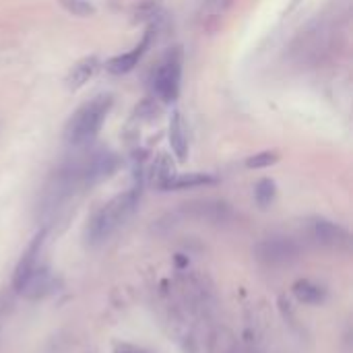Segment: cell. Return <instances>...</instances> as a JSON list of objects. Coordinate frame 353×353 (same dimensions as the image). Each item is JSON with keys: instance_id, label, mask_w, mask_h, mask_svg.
<instances>
[{"instance_id": "6", "label": "cell", "mask_w": 353, "mask_h": 353, "mask_svg": "<svg viewBox=\"0 0 353 353\" xmlns=\"http://www.w3.org/2000/svg\"><path fill=\"white\" fill-rule=\"evenodd\" d=\"M43 238H46V232H39L29 242V246L25 248V252L21 254V259H19V263L14 267V275H12V288L17 292L25 283V279L37 269V259H39V252H41V246H43Z\"/></svg>"}, {"instance_id": "18", "label": "cell", "mask_w": 353, "mask_h": 353, "mask_svg": "<svg viewBox=\"0 0 353 353\" xmlns=\"http://www.w3.org/2000/svg\"><path fill=\"white\" fill-rule=\"evenodd\" d=\"M240 353H263L261 339H259V335H256L252 329H246L244 341H242V345H240Z\"/></svg>"}, {"instance_id": "5", "label": "cell", "mask_w": 353, "mask_h": 353, "mask_svg": "<svg viewBox=\"0 0 353 353\" xmlns=\"http://www.w3.org/2000/svg\"><path fill=\"white\" fill-rule=\"evenodd\" d=\"M310 236L321 246H327L333 250H343L350 246V232L343 225L323 219V217H316L310 221Z\"/></svg>"}, {"instance_id": "19", "label": "cell", "mask_w": 353, "mask_h": 353, "mask_svg": "<svg viewBox=\"0 0 353 353\" xmlns=\"http://www.w3.org/2000/svg\"><path fill=\"white\" fill-rule=\"evenodd\" d=\"M114 353H145L143 350L134 347V345H128V343H120L114 347Z\"/></svg>"}, {"instance_id": "3", "label": "cell", "mask_w": 353, "mask_h": 353, "mask_svg": "<svg viewBox=\"0 0 353 353\" xmlns=\"http://www.w3.org/2000/svg\"><path fill=\"white\" fill-rule=\"evenodd\" d=\"M182 83V54L180 50H172L163 56V60L155 66L151 74V91L163 103H172L180 95Z\"/></svg>"}, {"instance_id": "10", "label": "cell", "mask_w": 353, "mask_h": 353, "mask_svg": "<svg viewBox=\"0 0 353 353\" xmlns=\"http://www.w3.org/2000/svg\"><path fill=\"white\" fill-rule=\"evenodd\" d=\"M207 353H240V343L228 327H215L209 333Z\"/></svg>"}, {"instance_id": "8", "label": "cell", "mask_w": 353, "mask_h": 353, "mask_svg": "<svg viewBox=\"0 0 353 353\" xmlns=\"http://www.w3.org/2000/svg\"><path fill=\"white\" fill-rule=\"evenodd\" d=\"M54 290H56V279H54V275H52L48 269H35V271L25 279V283L19 288L17 294L25 296L27 300H39V298L50 296Z\"/></svg>"}, {"instance_id": "15", "label": "cell", "mask_w": 353, "mask_h": 353, "mask_svg": "<svg viewBox=\"0 0 353 353\" xmlns=\"http://www.w3.org/2000/svg\"><path fill=\"white\" fill-rule=\"evenodd\" d=\"M275 194H277V186H275L273 180L263 178V180L256 182V186H254V201H256V205L261 209H269L273 205V201H275Z\"/></svg>"}, {"instance_id": "13", "label": "cell", "mask_w": 353, "mask_h": 353, "mask_svg": "<svg viewBox=\"0 0 353 353\" xmlns=\"http://www.w3.org/2000/svg\"><path fill=\"white\" fill-rule=\"evenodd\" d=\"M170 145H172V151L176 153L178 161H186V157H188V139H186V128H184L182 116L178 112H174L172 120H170Z\"/></svg>"}, {"instance_id": "9", "label": "cell", "mask_w": 353, "mask_h": 353, "mask_svg": "<svg viewBox=\"0 0 353 353\" xmlns=\"http://www.w3.org/2000/svg\"><path fill=\"white\" fill-rule=\"evenodd\" d=\"M97 68H99L97 56H85V58H81V60L70 68V72H68V77H66V87L72 89V91L81 89L85 83H89V79H93V74L97 72Z\"/></svg>"}, {"instance_id": "14", "label": "cell", "mask_w": 353, "mask_h": 353, "mask_svg": "<svg viewBox=\"0 0 353 353\" xmlns=\"http://www.w3.org/2000/svg\"><path fill=\"white\" fill-rule=\"evenodd\" d=\"M292 292L296 296L298 302L302 304H310V306H316V304H323L325 298H327V292L325 288L316 285L314 281L310 279H298L294 285H292Z\"/></svg>"}, {"instance_id": "12", "label": "cell", "mask_w": 353, "mask_h": 353, "mask_svg": "<svg viewBox=\"0 0 353 353\" xmlns=\"http://www.w3.org/2000/svg\"><path fill=\"white\" fill-rule=\"evenodd\" d=\"M188 211L194 217L211 221V223H221V221L230 219V215H232V211H230V207L225 203H215V201H205V203L190 205Z\"/></svg>"}, {"instance_id": "16", "label": "cell", "mask_w": 353, "mask_h": 353, "mask_svg": "<svg viewBox=\"0 0 353 353\" xmlns=\"http://www.w3.org/2000/svg\"><path fill=\"white\" fill-rule=\"evenodd\" d=\"M58 4L66 12H70L74 17H91V14H95V6L89 0H58Z\"/></svg>"}, {"instance_id": "11", "label": "cell", "mask_w": 353, "mask_h": 353, "mask_svg": "<svg viewBox=\"0 0 353 353\" xmlns=\"http://www.w3.org/2000/svg\"><path fill=\"white\" fill-rule=\"evenodd\" d=\"M217 178L211 174H182V176H172L168 178L159 188L161 190H186V188H199V186H211L215 184Z\"/></svg>"}, {"instance_id": "17", "label": "cell", "mask_w": 353, "mask_h": 353, "mask_svg": "<svg viewBox=\"0 0 353 353\" xmlns=\"http://www.w3.org/2000/svg\"><path fill=\"white\" fill-rule=\"evenodd\" d=\"M277 161H279V155H277V153L265 151V153H256V155L248 157V159H246V168H248V170H263V168L275 165Z\"/></svg>"}, {"instance_id": "7", "label": "cell", "mask_w": 353, "mask_h": 353, "mask_svg": "<svg viewBox=\"0 0 353 353\" xmlns=\"http://www.w3.org/2000/svg\"><path fill=\"white\" fill-rule=\"evenodd\" d=\"M151 39H153V29H149V31L145 33L143 41H141L139 46H134L130 52L110 58L108 64H105L108 72H112V74H126V72H130V70L139 64V60L145 56L147 48L151 46Z\"/></svg>"}, {"instance_id": "4", "label": "cell", "mask_w": 353, "mask_h": 353, "mask_svg": "<svg viewBox=\"0 0 353 353\" xmlns=\"http://www.w3.org/2000/svg\"><path fill=\"white\" fill-rule=\"evenodd\" d=\"M252 252H254L256 261L267 267H288V265L296 263L302 254L300 244L296 240L283 238V236H273V238L261 240Z\"/></svg>"}, {"instance_id": "2", "label": "cell", "mask_w": 353, "mask_h": 353, "mask_svg": "<svg viewBox=\"0 0 353 353\" xmlns=\"http://www.w3.org/2000/svg\"><path fill=\"white\" fill-rule=\"evenodd\" d=\"M110 108H112L110 95H99V97L87 101L85 105H81L64 126V141L70 147L89 145L97 137L101 124L105 122Z\"/></svg>"}, {"instance_id": "1", "label": "cell", "mask_w": 353, "mask_h": 353, "mask_svg": "<svg viewBox=\"0 0 353 353\" xmlns=\"http://www.w3.org/2000/svg\"><path fill=\"white\" fill-rule=\"evenodd\" d=\"M139 199H141V188H132L124 194H118L101 209H97L85 228L87 244L89 246L103 244L122 223H126L130 219V215L134 213V209L139 205Z\"/></svg>"}]
</instances>
